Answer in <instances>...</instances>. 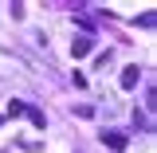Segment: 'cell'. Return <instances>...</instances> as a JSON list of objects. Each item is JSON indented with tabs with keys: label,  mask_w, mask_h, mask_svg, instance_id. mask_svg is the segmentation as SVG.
<instances>
[{
	"label": "cell",
	"mask_w": 157,
	"mask_h": 153,
	"mask_svg": "<svg viewBox=\"0 0 157 153\" xmlns=\"http://www.w3.org/2000/svg\"><path fill=\"white\" fill-rule=\"evenodd\" d=\"M137 78H141V71H137V67H126L118 82H122V90H134V86H137Z\"/></svg>",
	"instance_id": "6da1fadb"
},
{
	"label": "cell",
	"mask_w": 157,
	"mask_h": 153,
	"mask_svg": "<svg viewBox=\"0 0 157 153\" xmlns=\"http://www.w3.org/2000/svg\"><path fill=\"white\" fill-rule=\"evenodd\" d=\"M102 141H106L114 153H122V149H126V134H102Z\"/></svg>",
	"instance_id": "7a4b0ae2"
},
{
	"label": "cell",
	"mask_w": 157,
	"mask_h": 153,
	"mask_svg": "<svg viewBox=\"0 0 157 153\" xmlns=\"http://www.w3.org/2000/svg\"><path fill=\"white\" fill-rule=\"evenodd\" d=\"M86 51H90V39H86V36H78L75 43H71V55H75V59H82Z\"/></svg>",
	"instance_id": "3957f363"
},
{
	"label": "cell",
	"mask_w": 157,
	"mask_h": 153,
	"mask_svg": "<svg viewBox=\"0 0 157 153\" xmlns=\"http://www.w3.org/2000/svg\"><path fill=\"white\" fill-rule=\"evenodd\" d=\"M24 114L32 118V126H36V130H43V114H39V110H24Z\"/></svg>",
	"instance_id": "277c9868"
}]
</instances>
